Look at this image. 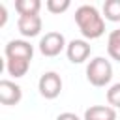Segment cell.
Returning a JSON list of instances; mask_svg holds the SVG:
<instances>
[{
	"label": "cell",
	"mask_w": 120,
	"mask_h": 120,
	"mask_svg": "<svg viewBox=\"0 0 120 120\" xmlns=\"http://www.w3.org/2000/svg\"><path fill=\"white\" fill-rule=\"evenodd\" d=\"M75 22L86 39H98L105 34L103 15L90 4H82L75 9Z\"/></svg>",
	"instance_id": "1"
},
{
	"label": "cell",
	"mask_w": 120,
	"mask_h": 120,
	"mask_svg": "<svg viewBox=\"0 0 120 120\" xmlns=\"http://www.w3.org/2000/svg\"><path fill=\"white\" fill-rule=\"evenodd\" d=\"M86 79L92 86H105L112 79V66L107 58L96 56L86 66Z\"/></svg>",
	"instance_id": "2"
},
{
	"label": "cell",
	"mask_w": 120,
	"mask_h": 120,
	"mask_svg": "<svg viewBox=\"0 0 120 120\" xmlns=\"http://www.w3.org/2000/svg\"><path fill=\"white\" fill-rule=\"evenodd\" d=\"M38 90L45 99H54L62 92V77L56 71H45L38 81Z\"/></svg>",
	"instance_id": "3"
},
{
	"label": "cell",
	"mask_w": 120,
	"mask_h": 120,
	"mask_svg": "<svg viewBox=\"0 0 120 120\" xmlns=\"http://www.w3.org/2000/svg\"><path fill=\"white\" fill-rule=\"evenodd\" d=\"M66 47H68L66 38H64V34H60V32H47V34L39 39V52H41L43 56H49V58L58 56Z\"/></svg>",
	"instance_id": "4"
},
{
	"label": "cell",
	"mask_w": 120,
	"mask_h": 120,
	"mask_svg": "<svg viewBox=\"0 0 120 120\" xmlns=\"http://www.w3.org/2000/svg\"><path fill=\"white\" fill-rule=\"evenodd\" d=\"M4 54H6V60L8 58H21V60H30L32 62V56H34V47L24 41V39H11L6 49H4Z\"/></svg>",
	"instance_id": "5"
},
{
	"label": "cell",
	"mask_w": 120,
	"mask_h": 120,
	"mask_svg": "<svg viewBox=\"0 0 120 120\" xmlns=\"http://www.w3.org/2000/svg\"><path fill=\"white\" fill-rule=\"evenodd\" d=\"M90 43L86 39H71L66 47V54H68V60L73 62V64H82L84 60H88L90 56Z\"/></svg>",
	"instance_id": "6"
},
{
	"label": "cell",
	"mask_w": 120,
	"mask_h": 120,
	"mask_svg": "<svg viewBox=\"0 0 120 120\" xmlns=\"http://www.w3.org/2000/svg\"><path fill=\"white\" fill-rule=\"evenodd\" d=\"M22 99V88L13 81H0V103L2 105H17Z\"/></svg>",
	"instance_id": "7"
},
{
	"label": "cell",
	"mask_w": 120,
	"mask_h": 120,
	"mask_svg": "<svg viewBox=\"0 0 120 120\" xmlns=\"http://www.w3.org/2000/svg\"><path fill=\"white\" fill-rule=\"evenodd\" d=\"M41 26H43V21L39 15H22L17 21V28L24 38H36L41 32Z\"/></svg>",
	"instance_id": "8"
},
{
	"label": "cell",
	"mask_w": 120,
	"mask_h": 120,
	"mask_svg": "<svg viewBox=\"0 0 120 120\" xmlns=\"http://www.w3.org/2000/svg\"><path fill=\"white\" fill-rule=\"evenodd\" d=\"M84 120H116V111L111 105H92L84 111Z\"/></svg>",
	"instance_id": "9"
},
{
	"label": "cell",
	"mask_w": 120,
	"mask_h": 120,
	"mask_svg": "<svg viewBox=\"0 0 120 120\" xmlns=\"http://www.w3.org/2000/svg\"><path fill=\"white\" fill-rule=\"evenodd\" d=\"M28 68H30V60H21V58H8L6 60V69L15 79L24 77L26 71H28Z\"/></svg>",
	"instance_id": "10"
},
{
	"label": "cell",
	"mask_w": 120,
	"mask_h": 120,
	"mask_svg": "<svg viewBox=\"0 0 120 120\" xmlns=\"http://www.w3.org/2000/svg\"><path fill=\"white\" fill-rule=\"evenodd\" d=\"M15 9H17L19 17H22V15H39L41 2L39 0H17Z\"/></svg>",
	"instance_id": "11"
},
{
	"label": "cell",
	"mask_w": 120,
	"mask_h": 120,
	"mask_svg": "<svg viewBox=\"0 0 120 120\" xmlns=\"http://www.w3.org/2000/svg\"><path fill=\"white\" fill-rule=\"evenodd\" d=\"M107 52L112 60L120 62V28L112 30L107 38Z\"/></svg>",
	"instance_id": "12"
},
{
	"label": "cell",
	"mask_w": 120,
	"mask_h": 120,
	"mask_svg": "<svg viewBox=\"0 0 120 120\" xmlns=\"http://www.w3.org/2000/svg\"><path fill=\"white\" fill-rule=\"evenodd\" d=\"M103 15L107 21L118 22L120 21V0H107L103 4Z\"/></svg>",
	"instance_id": "13"
},
{
	"label": "cell",
	"mask_w": 120,
	"mask_h": 120,
	"mask_svg": "<svg viewBox=\"0 0 120 120\" xmlns=\"http://www.w3.org/2000/svg\"><path fill=\"white\" fill-rule=\"evenodd\" d=\"M107 103L112 109H120V82H114L107 90Z\"/></svg>",
	"instance_id": "14"
},
{
	"label": "cell",
	"mask_w": 120,
	"mask_h": 120,
	"mask_svg": "<svg viewBox=\"0 0 120 120\" xmlns=\"http://www.w3.org/2000/svg\"><path fill=\"white\" fill-rule=\"evenodd\" d=\"M71 6V2L69 0H47L45 2V8L51 11V13H64L68 8Z\"/></svg>",
	"instance_id": "15"
},
{
	"label": "cell",
	"mask_w": 120,
	"mask_h": 120,
	"mask_svg": "<svg viewBox=\"0 0 120 120\" xmlns=\"http://www.w3.org/2000/svg\"><path fill=\"white\" fill-rule=\"evenodd\" d=\"M56 120H81L75 112H60L58 116H56Z\"/></svg>",
	"instance_id": "16"
},
{
	"label": "cell",
	"mask_w": 120,
	"mask_h": 120,
	"mask_svg": "<svg viewBox=\"0 0 120 120\" xmlns=\"http://www.w3.org/2000/svg\"><path fill=\"white\" fill-rule=\"evenodd\" d=\"M6 19H8V11H6V6L0 4V26L6 24Z\"/></svg>",
	"instance_id": "17"
}]
</instances>
